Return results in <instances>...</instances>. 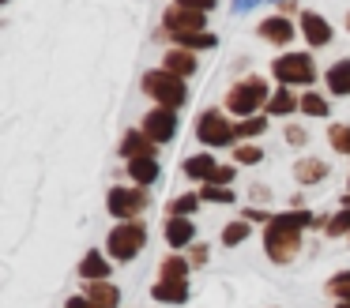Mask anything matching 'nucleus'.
<instances>
[{
	"instance_id": "f257e3e1",
	"label": "nucleus",
	"mask_w": 350,
	"mask_h": 308,
	"mask_svg": "<svg viewBox=\"0 0 350 308\" xmlns=\"http://www.w3.org/2000/svg\"><path fill=\"white\" fill-rule=\"evenodd\" d=\"M312 225V214L305 207L282 210V214H271L264 222V252L271 255V263H294L297 252H301V233Z\"/></svg>"
},
{
	"instance_id": "f03ea898",
	"label": "nucleus",
	"mask_w": 350,
	"mask_h": 308,
	"mask_svg": "<svg viewBox=\"0 0 350 308\" xmlns=\"http://www.w3.org/2000/svg\"><path fill=\"white\" fill-rule=\"evenodd\" d=\"M144 244H147V225L136 222V218H129V222H117L113 229H109L106 255L113 263H132L139 252H144Z\"/></svg>"
},
{
	"instance_id": "7ed1b4c3",
	"label": "nucleus",
	"mask_w": 350,
	"mask_h": 308,
	"mask_svg": "<svg viewBox=\"0 0 350 308\" xmlns=\"http://www.w3.org/2000/svg\"><path fill=\"white\" fill-rule=\"evenodd\" d=\"M144 90L151 94L154 105H170V109H181L189 102V87H185V75H174L166 68H154L144 75Z\"/></svg>"
},
{
	"instance_id": "20e7f679",
	"label": "nucleus",
	"mask_w": 350,
	"mask_h": 308,
	"mask_svg": "<svg viewBox=\"0 0 350 308\" xmlns=\"http://www.w3.org/2000/svg\"><path fill=\"white\" fill-rule=\"evenodd\" d=\"M267 98H271L267 83L260 79V75H249V79L234 83V87L226 90V109L234 113V117H252L256 109L267 105Z\"/></svg>"
},
{
	"instance_id": "39448f33",
	"label": "nucleus",
	"mask_w": 350,
	"mask_h": 308,
	"mask_svg": "<svg viewBox=\"0 0 350 308\" xmlns=\"http://www.w3.org/2000/svg\"><path fill=\"white\" fill-rule=\"evenodd\" d=\"M271 75L282 87H312V79H317V60L309 53H282V57H275Z\"/></svg>"
},
{
	"instance_id": "423d86ee",
	"label": "nucleus",
	"mask_w": 350,
	"mask_h": 308,
	"mask_svg": "<svg viewBox=\"0 0 350 308\" xmlns=\"http://www.w3.org/2000/svg\"><path fill=\"white\" fill-rule=\"evenodd\" d=\"M106 207H109V214H113L117 222H129V218H139L147 207H151V195H147L144 184H132V188L117 184V188H109Z\"/></svg>"
},
{
	"instance_id": "0eeeda50",
	"label": "nucleus",
	"mask_w": 350,
	"mask_h": 308,
	"mask_svg": "<svg viewBox=\"0 0 350 308\" xmlns=\"http://www.w3.org/2000/svg\"><path fill=\"white\" fill-rule=\"evenodd\" d=\"M196 139L204 147H230L237 139V124H230L222 109H204L196 117Z\"/></svg>"
},
{
	"instance_id": "6e6552de",
	"label": "nucleus",
	"mask_w": 350,
	"mask_h": 308,
	"mask_svg": "<svg viewBox=\"0 0 350 308\" xmlns=\"http://www.w3.org/2000/svg\"><path fill=\"white\" fill-rule=\"evenodd\" d=\"M139 128H144L154 143H170L177 135V109H170V105H154V109L144 117Z\"/></svg>"
},
{
	"instance_id": "1a4fd4ad",
	"label": "nucleus",
	"mask_w": 350,
	"mask_h": 308,
	"mask_svg": "<svg viewBox=\"0 0 350 308\" xmlns=\"http://www.w3.org/2000/svg\"><path fill=\"white\" fill-rule=\"evenodd\" d=\"M297 27H301V38L309 42V49H324V45H332V23L324 19V15L317 12H301V19H297Z\"/></svg>"
},
{
	"instance_id": "9d476101",
	"label": "nucleus",
	"mask_w": 350,
	"mask_h": 308,
	"mask_svg": "<svg viewBox=\"0 0 350 308\" xmlns=\"http://www.w3.org/2000/svg\"><path fill=\"white\" fill-rule=\"evenodd\" d=\"M207 12H196V8H181V4H174V8H166V15H162V30H207V19H204Z\"/></svg>"
},
{
	"instance_id": "9b49d317",
	"label": "nucleus",
	"mask_w": 350,
	"mask_h": 308,
	"mask_svg": "<svg viewBox=\"0 0 350 308\" xmlns=\"http://www.w3.org/2000/svg\"><path fill=\"white\" fill-rule=\"evenodd\" d=\"M256 34L264 38V42H271V45H290L297 38V27L286 19V15H267V19H260Z\"/></svg>"
},
{
	"instance_id": "f8f14e48",
	"label": "nucleus",
	"mask_w": 350,
	"mask_h": 308,
	"mask_svg": "<svg viewBox=\"0 0 350 308\" xmlns=\"http://www.w3.org/2000/svg\"><path fill=\"white\" fill-rule=\"evenodd\" d=\"M162 233H166V244L174 248V252L177 248H189L192 240H196V225H192V218H185V214H170Z\"/></svg>"
},
{
	"instance_id": "ddd939ff",
	"label": "nucleus",
	"mask_w": 350,
	"mask_h": 308,
	"mask_svg": "<svg viewBox=\"0 0 350 308\" xmlns=\"http://www.w3.org/2000/svg\"><path fill=\"white\" fill-rule=\"evenodd\" d=\"M264 109H267V117H290V113H301V94H294V87H275Z\"/></svg>"
},
{
	"instance_id": "4468645a",
	"label": "nucleus",
	"mask_w": 350,
	"mask_h": 308,
	"mask_svg": "<svg viewBox=\"0 0 350 308\" xmlns=\"http://www.w3.org/2000/svg\"><path fill=\"white\" fill-rule=\"evenodd\" d=\"M121 154L124 158H147V154H159V143L144 132V128H132V132L121 135Z\"/></svg>"
},
{
	"instance_id": "2eb2a0df",
	"label": "nucleus",
	"mask_w": 350,
	"mask_h": 308,
	"mask_svg": "<svg viewBox=\"0 0 350 308\" xmlns=\"http://www.w3.org/2000/svg\"><path fill=\"white\" fill-rule=\"evenodd\" d=\"M166 38H174V45H185V49H192V53H204V49H215L219 45V38L211 34V30H162Z\"/></svg>"
},
{
	"instance_id": "dca6fc26",
	"label": "nucleus",
	"mask_w": 350,
	"mask_h": 308,
	"mask_svg": "<svg viewBox=\"0 0 350 308\" xmlns=\"http://www.w3.org/2000/svg\"><path fill=\"white\" fill-rule=\"evenodd\" d=\"M151 297L162 300V305H185L189 300V282H181V278H159L151 285Z\"/></svg>"
},
{
	"instance_id": "f3484780",
	"label": "nucleus",
	"mask_w": 350,
	"mask_h": 308,
	"mask_svg": "<svg viewBox=\"0 0 350 308\" xmlns=\"http://www.w3.org/2000/svg\"><path fill=\"white\" fill-rule=\"evenodd\" d=\"M162 68L174 75H185L189 79L192 72H196V53L185 49V45H174V49H166V57H162Z\"/></svg>"
},
{
	"instance_id": "a211bd4d",
	"label": "nucleus",
	"mask_w": 350,
	"mask_h": 308,
	"mask_svg": "<svg viewBox=\"0 0 350 308\" xmlns=\"http://www.w3.org/2000/svg\"><path fill=\"white\" fill-rule=\"evenodd\" d=\"M76 270H79V278H83V282H102V278H109V275H113L109 260H106L102 252H94V248L83 255V260H79V267H76Z\"/></svg>"
},
{
	"instance_id": "6ab92c4d",
	"label": "nucleus",
	"mask_w": 350,
	"mask_h": 308,
	"mask_svg": "<svg viewBox=\"0 0 350 308\" xmlns=\"http://www.w3.org/2000/svg\"><path fill=\"white\" fill-rule=\"evenodd\" d=\"M185 177H192V180H200V184H207L211 180V173L219 169V162H215V154L211 150H204V154H192V158H185Z\"/></svg>"
},
{
	"instance_id": "aec40b11",
	"label": "nucleus",
	"mask_w": 350,
	"mask_h": 308,
	"mask_svg": "<svg viewBox=\"0 0 350 308\" xmlns=\"http://www.w3.org/2000/svg\"><path fill=\"white\" fill-rule=\"evenodd\" d=\"M324 83L332 87L335 98H350V57L335 60V64L324 72Z\"/></svg>"
},
{
	"instance_id": "412c9836",
	"label": "nucleus",
	"mask_w": 350,
	"mask_h": 308,
	"mask_svg": "<svg viewBox=\"0 0 350 308\" xmlns=\"http://www.w3.org/2000/svg\"><path fill=\"white\" fill-rule=\"evenodd\" d=\"M294 177H297V184H320L327 177V162L324 158H297Z\"/></svg>"
},
{
	"instance_id": "4be33fe9",
	"label": "nucleus",
	"mask_w": 350,
	"mask_h": 308,
	"mask_svg": "<svg viewBox=\"0 0 350 308\" xmlns=\"http://www.w3.org/2000/svg\"><path fill=\"white\" fill-rule=\"evenodd\" d=\"M129 177L136 180V184L151 188L154 180H159V158L147 154V158H129Z\"/></svg>"
},
{
	"instance_id": "5701e85b",
	"label": "nucleus",
	"mask_w": 350,
	"mask_h": 308,
	"mask_svg": "<svg viewBox=\"0 0 350 308\" xmlns=\"http://www.w3.org/2000/svg\"><path fill=\"white\" fill-rule=\"evenodd\" d=\"M83 293H87V297H91L98 308H121V290H117L113 282H106V278H102V282H87Z\"/></svg>"
},
{
	"instance_id": "b1692460",
	"label": "nucleus",
	"mask_w": 350,
	"mask_h": 308,
	"mask_svg": "<svg viewBox=\"0 0 350 308\" xmlns=\"http://www.w3.org/2000/svg\"><path fill=\"white\" fill-rule=\"evenodd\" d=\"M189 255L185 252H174V255H166L162 260V267H159V278H181V282H189Z\"/></svg>"
},
{
	"instance_id": "393cba45",
	"label": "nucleus",
	"mask_w": 350,
	"mask_h": 308,
	"mask_svg": "<svg viewBox=\"0 0 350 308\" xmlns=\"http://www.w3.org/2000/svg\"><path fill=\"white\" fill-rule=\"evenodd\" d=\"M301 113H305V117H327L332 105H327V98L320 94V90H305V94H301Z\"/></svg>"
},
{
	"instance_id": "a878e982",
	"label": "nucleus",
	"mask_w": 350,
	"mask_h": 308,
	"mask_svg": "<svg viewBox=\"0 0 350 308\" xmlns=\"http://www.w3.org/2000/svg\"><path fill=\"white\" fill-rule=\"evenodd\" d=\"M200 203H204V199H200V192H185V195H174V199L166 203V210H170V214H185V218H192Z\"/></svg>"
},
{
	"instance_id": "bb28decb",
	"label": "nucleus",
	"mask_w": 350,
	"mask_h": 308,
	"mask_svg": "<svg viewBox=\"0 0 350 308\" xmlns=\"http://www.w3.org/2000/svg\"><path fill=\"white\" fill-rule=\"evenodd\" d=\"M267 132V117H241L237 120V139H256Z\"/></svg>"
},
{
	"instance_id": "cd10ccee",
	"label": "nucleus",
	"mask_w": 350,
	"mask_h": 308,
	"mask_svg": "<svg viewBox=\"0 0 350 308\" xmlns=\"http://www.w3.org/2000/svg\"><path fill=\"white\" fill-rule=\"evenodd\" d=\"M324 233H327V237H342V233H350V207L335 210V214L324 222Z\"/></svg>"
},
{
	"instance_id": "c85d7f7f",
	"label": "nucleus",
	"mask_w": 350,
	"mask_h": 308,
	"mask_svg": "<svg viewBox=\"0 0 350 308\" xmlns=\"http://www.w3.org/2000/svg\"><path fill=\"white\" fill-rule=\"evenodd\" d=\"M245 237H249V218H241V222H230L226 229H222V244H226V248L245 244Z\"/></svg>"
},
{
	"instance_id": "c756f323",
	"label": "nucleus",
	"mask_w": 350,
	"mask_h": 308,
	"mask_svg": "<svg viewBox=\"0 0 350 308\" xmlns=\"http://www.w3.org/2000/svg\"><path fill=\"white\" fill-rule=\"evenodd\" d=\"M200 199L204 203H234V188L230 184H204L200 188Z\"/></svg>"
},
{
	"instance_id": "7c9ffc66",
	"label": "nucleus",
	"mask_w": 350,
	"mask_h": 308,
	"mask_svg": "<svg viewBox=\"0 0 350 308\" xmlns=\"http://www.w3.org/2000/svg\"><path fill=\"white\" fill-rule=\"evenodd\" d=\"M327 143H332L339 154L350 158V124H332L327 128Z\"/></svg>"
},
{
	"instance_id": "2f4dec72",
	"label": "nucleus",
	"mask_w": 350,
	"mask_h": 308,
	"mask_svg": "<svg viewBox=\"0 0 350 308\" xmlns=\"http://www.w3.org/2000/svg\"><path fill=\"white\" fill-rule=\"evenodd\" d=\"M327 293H332L335 300H350V270H339V275H332V282H327Z\"/></svg>"
},
{
	"instance_id": "473e14b6",
	"label": "nucleus",
	"mask_w": 350,
	"mask_h": 308,
	"mask_svg": "<svg viewBox=\"0 0 350 308\" xmlns=\"http://www.w3.org/2000/svg\"><path fill=\"white\" fill-rule=\"evenodd\" d=\"M234 162H237V165H260V162H264V150L252 147V143H245V147H234Z\"/></svg>"
},
{
	"instance_id": "72a5a7b5",
	"label": "nucleus",
	"mask_w": 350,
	"mask_h": 308,
	"mask_svg": "<svg viewBox=\"0 0 350 308\" xmlns=\"http://www.w3.org/2000/svg\"><path fill=\"white\" fill-rule=\"evenodd\" d=\"M207 255H211V248H207L204 240H192V244H189V263H192V267L207 263Z\"/></svg>"
},
{
	"instance_id": "f704fd0d",
	"label": "nucleus",
	"mask_w": 350,
	"mask_h": 308,
	"mask_svg": "<svg viewBox=\"0 0 350 308\" xmlns=\"http://www.w3.org/2000/svg\"><path fill=\"white\" fill-rule=\"evenodd\" d=\"M234 165H219V169L211 173V180H207V184H234Z\"/></svg>"
},
{
	"instance_id": "c9c22d12",
	"label": "nucleus",
	"mask_w": 350,
	"mask_h": 308,
	"mask_svg": "<svg viewBox=\"0 0 350 308\" xmlns=\"http://www.w3.org/2000/svg\"><path fill=\"white\" fill-rule=\"evenodd\" d=\"M286 143H290V147H305V143H309V132L297 128V124H290L286 128Z\"/></svg>"
},
{
	"instance_id": "e433bc0d",
	"label": "nucleus",
	"mask_w": 350,
	"mask_h": 308,
	"mask_svg": "<svg viewBox=\"0 0 350 308\" xmlns=\"http://www.w3.org/2000/svg\"><path fill=\"white\" fill-rule=\"evenodd\" d=\"M174 4H181V8H196V12H211L219 0H174Z\"/></svg>"
},
{
	"instance_id": "4c0bfd02",
	"label": "nucleus",
	"mask_w": 350,
	"mask_h": 308,
	"mask_svg": "<svg viewBox=\"0 0 350 308\" xmlns=\"http://www.w3.org/2000/svg\"><path fill=\"white\" fill-rule=\"evenodd\" d=\"M256 4H260V0H234L230 8H234V15H245V12H252Z\"/></svg>"
},
{
	"instance_id": "58836bf2",
	"label": "nucleus",
	"mask_w": 350,
	"mask_h": 308,
	"mask_svg": "<svg viewBox=\"0 0 350 308\" xmlns=\"http://www.w3.org/2000/svg\"><path fill=\"white\" fill-rule=\"evenodd\" d=\"M68 308H98V305H94V300L83 293V297H68Z\"/></svg>"
},
{
	"instance_id": "ea45409f",
	"label": "nucleus",
	"mask_w": 350,
	"mask_h": 308,
	"mask_svg": "<svg viewBox=\"0 0 350 308\" xmlns=\"http://www.w3.org/2000/svg\"><path fill=\"white\" fill-rule=\"evenodd\" d=\"M275 4H279L282 12H290V8H294V0H275Z\"/></svg>"
},
{
	"instance_id": "a19ab883",
	"label": "nucleus",
	"mask_w": 350,
	"mask_h": 308,
	"mask_svg": "<svg viewBox=\"0 0 350 308\" xmlns=\"http://www.w3.org/2000/svg\"><path fill=\"white\" fill-rule=\"evenodd\" d=\"M339 203H342V207H350V192H347V195H342V199H339Z\"/></svg>"
},
{
	"instance_id": "79ce46f5",
	"label": "nucleus",
	"mask_w": 350,
	"mask_h": 308,
	"mask_svg": "<svg viewBox=\"0 0 350 308\" xmlns=\"http://www.w3.org/2000/svg\"><path fill=\"white\" fill-rule=\"evenodd\" d=\"M339 308H350V300H339Z\"/></svg>"
},
{
	"instance_id": "37998d69",
	"label": "nucleus",
	"mask_w": 350,
	"mask_h": 308,
	"mask_svg": "<svg viewBox=\"0 0 350 308\" xmlns=\"http://www.w3.org/2000/svg\"><path fill=\"white\" fill-rule=\"evenodd\" d=\"M347 30H350V12H347Z\"/></svg>"
}]
</instances>
